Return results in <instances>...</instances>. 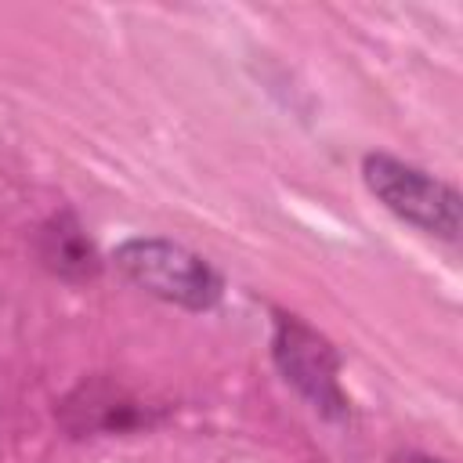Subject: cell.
<instances>
[{"instance_id": "obj_2", "label": "cell", "mask_w": 463, "mask_h": 463, "mask_svg": "<svg viewBox=\"0 0 463 463\" xmlns=\"http://www.w3.org/2000/svg\"><path fill=\"white\" fill-rule=\"evenodd\" d=\"M362 181L365 188L402 221L416 224L427 235H438L445 242L459 239V192L452 184H445L441 177L387 156V152H369L362 159Z\"/></svg>"}, {"instance_id": "obj_6", "label": "cell", "mask_w": 463, "mask_h": 463, "mask_svg": "<svg viewBox=\"0 0 463 463\" xmlns=\"http://www.w3.org/2000/svg\"><path fill=\"white\" fill-rule=\"evenodd\" d=\"M394 463H441V459L423 456V452H402V456H394Z\"/></svg>"}, {"instance_id": "obj_5", "label": "cell", "mask_w": 463, "mask_h": 463, "mask_svg": "<svg viewBox=\"0 0 463 463\" xmlns=\"http://www.w3.org/2000/svg\"><path fill=\"white\" fill-rule=\"evenodd\" d=\"M33 246H36V260L61 282L83 286V282H94L101 275V253L72 210L51 213L36 228Z\"/></svg>"}, {"instance_id": "obj_3", "label": "cell", "mask_w": 463, "mask_h": 463, "mask_svg": "<svg viewBox=\"0 0 463 463\" xmlns=\"http://www.w3.org/2000/svg\"><path fill=\"white\" fill-rule=\"evenodd\" d=\"M271 362L279 376L326 420H344L351 402L340 387V351L300 315L275 311Z\"/></svg>"}, {"instance_id": "obj_1", "label": "cell", "mask_w": 463, "mask_h": 463, "mask_svg": "<svg viewBox=\"0 0 463 463\" xmlns=\"http://www.w3.org/2000/svg\"><path fill=\"white\" fill-rule=\"evenodd\" d=\"M112 264L141 293L184 311H210L224 293L221 271L206 257H199L195 250L174 239H159V235L123 239L112 250Z\"/></svg>"}, {"instance_id": "obj_4", "label": "cell", "mask_w": 463, "mask_h": 463, "mask_svg": "<svg viewBox=\"0 0 463 463\" xmlns=\"http://www.w3.org/2000/svg\"><path fill=\"white\" fill-rule=\"evenodd\" d=\"M166 416L163 405H148L134 391H127L112 376H87L80 380L54 409V420L69 438H94V434H134L148 430Z\"/></svg>"}]
</instances>
